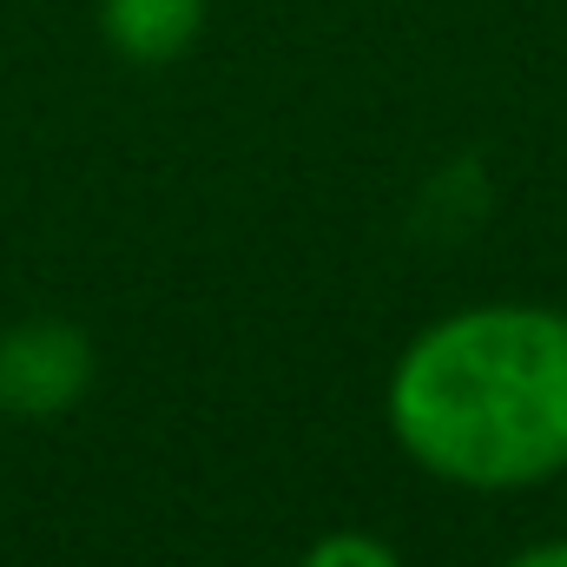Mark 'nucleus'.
<instances>
[{
	"label": "nucleus",
	"mask_w": 567,
	"mask_h": 567,
	"mask_svg": "<svg viewBox=\"0 0 567 567\" xmlns=\"http://www.w3.org/2000/svg\"><path fill=\"white\" fill-rule=\"evenodd\" d=\"M390 429L410 462L462 488H528L567 468V317L475 303L396 357Z\"/></svg>",
	"instance_id": "obj_1"
},
{
	"label": "nucleus",
	"mask_w": 567,
	"mask_h": 567,
	"mask_svg": "<svg viewBox=\"0 0 567 567\" xmlns=\"http://www.w3.org/2000/svg\"><path fill=\"white\" fill-rule=\"evenodd\" d=\"M502 567H567V542H542V548H522L515 561Z\"/></svg>",
	"instance_id": "obj_5"
},
{
	"label": "nucleus",
	"mask_w": 567,
	"mask_h": 567,
	"mask_svg": "<svg viewBox=\"0 0 567 567\" xmlns=\"http://www.w3.org/2000/svg\"><path fill=\"white\" fill-rule=\"evenodd\" d=\"M198 27H205V0H100V33L133 66L178 60L198 40Z\"/></svg>",
	"instance_id": "obj_3"
},
{
	"label": "nucleus",
	"mask_w": 567,
	"mask_h": 567,
	"mask_svg": "<svg viewBox=\"0 0 567 567\" xmlns=\"http://www.w3.org/2000/svg\"><path fill=\"white\" fill-rule=\"evenodd\" d=\"M303 567H403V555L390 548V542H377V535H363V528H343V535H323Z\"/></svg>",
	"instance_id": "obj_4"
},
{
	"label": "nucleus",
	"mask_w": 567,
	"mask_h": 567,
	"mask_svg": "<svg viewBox=\"0 0 567 567\" xmlns=\"http://www.w3.org/2000/svg\"><path fill=\"white\" fill-rule=\"evenodd\" d=\"M93 390V343L66 317H27L0 330V410L7 416H66Z\"/></svg>",
	"instance_id": "obj_2"
}]
</instances>
